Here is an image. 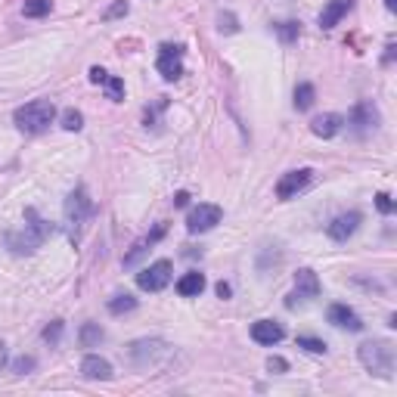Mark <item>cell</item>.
<instances>
[{"label":"cell","instance_id":"obj_36","mask_svg":"<svg viewBox=\"0 0 397 397\" xmlns=\"http://www.w3.org/2000/svg\"><path fill=\"white\" fill-rule=\"evenodd\" d=\"M385 6H388V10L394 12V10H397V0H385Z\"/></svg>","mask_w":397,"mask_h":397},{"label":"cell","instance_id":"obj_35","mask_svg":"<svg viewBox=\"0 0 397 397\" xmlns=\"http://www.w3.org/2000/svg\"><path fill=\"white\" fill-rule=\"evenodd\" d=\"M217 295H221V298H230V286H227V282H217Z\"/></svg>","mask_w":397,"mask_h":397},{"label":"cell","instance_id":"obj_7","mask_svg":"<svg viewBox=\"0 0 397 397\" xmlns=\"http://www.w3.org/2000/svg\"><path fill=\"white\" fill-rule=\"evenodd\" d=\"M171 261H155L149 264V267H143L140 273H137V286L143 289V292H162L164 286L171 282Z\"/></svg>","mask_w":397,"mask_h":397},{"label":"cell","instance_id":"obj_25","mask_svg":"<svg viewBox=\"0 0 397 397\" xmlns=\"http://www.w3.org/2000/svg\"><path fill=\"white\" fill-rule=\"evenodd\" d=\"M298 348L310 350V354H326V341L314 339V335H298Z\"/></svg>","mask_w":397,"mask_h":397},{"label":"cell","instance_id":"obj_4","mask_svg":"<svg viewBox=\"0 0 397 397\" xmlns=\"http://www.w3.org/2000/svg\"><path fill=\"white\" fill-rule=\"evenodd\" d=\"M357 357H360V363L369 369V373L382 375V379H391L394 375V345L391 341H363L360 350H357Z\"/></svg>","mask_w":397,"mask_h":397},{"label":"cell","instance_id":"obj_1","mask_svg":"<svg viewBox=\"0 0 397 397\" xmlns=\"http://www.w3.org/2000/svg\"><path fill=\"white\" fill-rule=\"evenodd\" d=\"M94 211H96V205H94V198L87 196V189L84 187H78L75 193H69V198H65L62 221H65V233H69V239L75 242V246L81 242V236H84V230H87Z\"/></svg>","mask_w":397,"mask_h":397},{"label":"cell","instance_id":"obj_30","mask_svg":"<svg viewBox=\"0 0 397 397\" xmlns=\"http://www.w3.org/2000/svg\"><path fill=\"white\" fill-rule=\"evenodd\" d=\"M31 369H35V357H19V360L12 363V373H19V375L31 373Z\"/></svg>","mask_w":397,"mask_h":397},{"label":"cell","instance_id":"obj_3","mask_svg":"<svg viewBox=\"0 0 397 397\" xmlns=\"http://www.w3.org/2000/svg\"><path fill=\"white\" fill-rule=\"evenodd\" d=\"M25 227L22 230H16V233H10L6 236V246H10L16 255H31L35 248H41V242L47 239V236L53 233V227L47 221H41V217L35 214V211H25Z\"/></svg>","mask_w":397,"mask_h":397},{"label":"cell","instance_id":"obj_31","mask_svg":"<svg viewBox=\"0 0 397 397\" xmlns=\"http://www.w3.org/2000/svg\"><path fill=\"white\" fill-rule=\"evenodd\" d=\"M375 208H379L382 214H391V211H394V202H391V196L379 193V196H375Z\"/></svg>","mask_w":397,"mask_h":397},{"label":"cell","instance_id":"obj_17","mask_svg":"<svg viewBox=\"0 0 397 397\" xmlns=\"http://www.w3.org/2000/svg\"><path fill=\"white\" fill-rule=\"evenodd\" d=\"M155 354H164L162 341H134V345H130V360H134L137 366H146Z\"/></svg>","mask_w":397,"mask_h":397},{"label":"cell","instance_id":"obj_27","mask_svg":"<svg viewBox=\"0 0 397 397\" xmlns=\"http://www.w3.org/2000/svg\"><path fill=\"white\" fill-rule=\"evenodd\" d=\"M105 90H109V99H115V103H118V99H124V81H121V78H105Z\"/></svg>","mask_w":397,"mask_h":397},{"label":"cell","instance_id":"obj_33","mask_svg":"<svg viewBox=\"0 0 397 397\" xmlns=\"http://www.w3.org/2000/svg\"><path fill=\"white\" fill-rule=\"evenodd\" d=\"M105 78H109V71H105V69H99V65L90 69V81H94V84H105Z\"/></svg>","mask_w":397,"mask_h":397},{"label":"cell","instance_id":"obj_14","mask_svg":"<svg viewBox=\"0 0 397 397\" xmlns=\"http://www.w3.org/2000/svg\"><path fill=\"white\" fill-rule=\"evenodd\" d=\"M81 375L90 382H109L112 379V363L105 357H96V354H87L81 360Z\"/></svg>","mask_w":397,"mask_h":397},{"label":"cell","instance_id":"obj_26","mask_svg":"<svg viewBox=\"0 0 397 397\" xmlns=\"http://www.w3.org/2000/svg\"><path fill=\"white\" fill-rule=\"evenodd\" d=\"M273 31L280 35L282 44H292L295 37H298V25L295 22H280V25H273Z\"/></svg>","mask_w":397,"mask_h":397},{"label":"cell","instance_id":"obj_13","mask_svg":"<svg viewBox=\"0 0 397 397\" xmlns=\"http://www.w3.org/2000/svg\"><path fill=\"white\" fill-rule=\"evenodd\" d=\"M348 121L354 124L357 134H369V130H373L375 124H379V112H375V105H373V103H357Z\"/></svg>","mask_w":397,"mask_h":397},{"label":"cell","instance_id":"obj_22","mask_svg":"<svg viewBox=\"0 0 397 397\" xmlns=\"http://www.w3.org/2000/svg\"><path fill=\"white\" fill-rule=\"evenodd\" d=\"M130 310H137V298L134 295H115L109 301V314H115V316L130 314Z\"/></svg>","mask_w":397,"mask_h":397},{"label":"cell","instance_id":"obj_2","mask_svg":"<svg viewBox=\"0 0 397 397\" xmlns=\"http://www.w3.org/2000/svg\"><path fill=\"white\" fill-rule=\"evenodd\" d=\"M53 118H56L53 99H31V103L19 105V109L12 112V121H16V128L22 130V134H44L53 124Z\"/></svg>","mask_w":397,"mask_h":397},{"label":"cell","instance_id":"obj_20","mask_svg":"<svg viewBox=\"0 0 397 397\" xmlns=\"http://www.w3.org/2000/svg\"><path fill=\"white\" fill-rule=\"evenodd\" d=\"M314 96H316L314 84H298V87H295V109L298 112H307L310 105H314Z\"/></svg>","mask_w":397,"mask_h":397},{"label":"cell","instance_id":"obj_32","mask_svg":"<svg viewBox=\"0 0 397 397\" xmlns=\"http://www.w3.org/2000/svg\"><path fill=\"white\" fill-rule=\"evenodd\" d=\"M267 369H270V373H286L289 363L282 360V357H270V360H267Z\"/></svg>","mask_w":397,"mask_h":397},{"label":"cell","instance_id":"obj_15","mask_svg":"<svg viewBox=\"0 0 397 397\" xmlns=\"http://www.w3.org/2000/svg\"><path fill=\"white\" fill-rule=\"evenodd\" d=\"M345 128V118L335 115V112H326V115H316L314 121H310V130H314V137H323V140H332L339 130Z\"/></svg>","mask_w":397,"mask_h":397},{"label":"cell","instance_id":"obj_28","mask_svg":"<svg viewBox=\"0 0 397 397\" xmlns=\"http://www.w3.org/2000/svg\"><path fill=\"white\" fill-rule=\"evenodd\" d=\"M59 339H62V320H53L47 329H44V341H50V345H59Z\"/></svg>","mask_w":397,"mask_h":397},{"label":"cell","instance_id":"obj_9","mask_svg":"<svg viewBox=\"0 0 397 397\" xmlns=\"http://www.w3.org/2000/svg\"><path fill=\"white\" fill-rule=\"evenodd\" d=\"M310 180H314V171L310 168H298V171H289V174L280 177V183H276V196L286 202V198H295L298 193H304V189L310 187Z\"/></svg>","mask_w":397,"mask_h":397},{"label":"cell","instance_id":"obj_12","mask_svg":"<svg viewBox=\"0 0 397 397\" xmlns=\"http://www.w3.org/2000/svg\"><path fill=\"white\" fill-rule=\"evenodd\" d=\"M326 320L332 323V326H339V329H350V332H360V329H363L360 316H357L348 304H329Z\"/></svg>","mask_w":397,"mask_h":397},{"label":"cell","instance_id":"obj_23","mask_svg":"<svg viewBox=\"0 0 397 397\" xmlns=\"http://www.w3.org/2000/svg\"><path fill=\"white\" fill-rule=\"evenodd\" d=\"M22 12H25L28 19H41V16H47V12H50V0H25Z\"/></svg>","mask_w":397,"mask_h":397},{"label":"cell","instance_id":"obj_5","mask_svg":"<svg viewBox=\"0 0 397 397\" xmlns=\"http://www.w3.org/2000/svg\"><path fill=\"white\" fill-rule=\"evenodd\" d=\"M158 75L164 81H177L183 75V47L180 44H162L158 47Z\"/></svg>","mask_w":397,"mask_h":397},{"label":"cell","instance_id":"obj_34","mask_svg":"<svg viewBox=\"0 0 397 397\" xmlns=\"http://www.w3.org/2000/svg\"><path fill=\"white\" fill-rule=\"evenodd\" d=\"M187 202H189V193H187V189H180V193L174 196V205H177V208H183Z\"/></svg>","mask_w":397,"mask_h":397},{"label":"cell","instance_id":"obj_11","mask_svg":"<svg viewBox=\"0 0 397 397\" xmlns=\"http://www.w3.org/2000/svg\"><path fill=\"white\" fill-rule=\"evenodd\" d=\"M360 221H363V217L357 214V211H348V214H339V217H335V221L326 227L329 239H335V242H348V236H354V233H357V227H360Z\"/></svg>","mask_w":397,"mask_h":397},{"label":"cell","instance_id":"obj_8","mask_svg":"<svg viewBox=\"0 0 397 397\" xmlns=\"http://www.w3.org/2000/svg\"><path fill=\"white\" fill-rule=\"evenodd\" d=\"M316 295H320V280H316V273L310 267H304L295 273V292L286 298V307H298V304L310 301Z\"/></svg>","mask_w":397,"mask_h":397},{"label":"cell","instance_id":"obj_21","mask_svg":"<svg viewBox=\"0 0 397 397\" xmlns=\"http://www.w3.org/2000/svg\"><path fill=\"white\" fill-rule=\"evenodd\" d=\"M78 339H81V345H84V348H94V345H99V341L105 339V332L96 326V323H84L81 332H78Z\"/></svg>","mask_w":397,"mask_h":397},{"label":"cell","instance_id":"obj_16","mask_svg":"<svg viewBox=\"0 0 397 397\" xmlns=\"http://www.w3.org/2000/svg\"><path fill=\"white\" fill-rule=\"evenodd\" d=\"M350 6H354V0H329L320 12V28H335Z\"/></svg>","mask_w":397,"mask_h":397},{"label":"cell","instance_id":"obj_29","mask_svg":"<svg viewBox=\"0 0 397 397\" xmlns=\"http://www.w3.org/2000/svg\"><path fill=\"white\" fill-rule=\"evenodd\" d=\"M128 10H130V6H128V0H118V3H112L109 10L103 12V19H118V16H128Z\"/></svg>","mask_w":397,"mask_h":397},{"label":"cell","instance_id":"obj_10","mask_svg":"<svg viewBox=\"0 0 397 397\" xmlns=\"http://www.w3.org/2000/svg\"><path fill=\"white\" fill-rule=\"evenodd\" d=\"M251 339H255L257 345L273 348V345H280V341L286 339V329H282L276 320H257L255 326H251Z\"/></svg>","mask_w":397,"mask_h":397},{"label":"cell","instance_id":"obj_6","mask_svg":"<svg viewBox=\"0 0 397 397\" xmlns=\"http://www.w3.org/2000/svg\"><path fill=\"white\" fill-rule=\"evenodd\" d=\"M221 221H223V208H221V205L202 202V205H196V208L189 211V217H187V230H189V233H205V230L217 227Z\"/></svg>","mask_w":397,"mask_h":397},{"label":"cell","instance_id":"obj_24","mask_svg":"<svg viewBox=\"0 0 397 397\" xmlns=\"http://www.w3.org/2000/svg\"><path fill=\"white\" fill-rule=\"evenodd\" d=\"M59 121H62V128H65V130H81V128H84V115H81L78 109H65Z\"/></svg>","mask_w":397,"mask_h":397},{"label":"cell","instance_id":"obj_18","mask_svg":"<svg viewBox=\"0 0 397 397\" xmlns=\"http://www.w3.org/2000/svg\"><path fill=\"white\" fill-rule=\"evenodd\" d=\"M202 289H205V273H198V270H189V273H183L180 280H177V292L183 298L202 295Z\"/></svg>","mask_w":397,"mask_h":397},{"label":"cell","instance_id":"obj_19","mask_svg":"<svg viewBox=\"0 0 397 397\" xmlns=\"http://www.w3.org/2000/svg\"><path fill=\"white\" fill-rule=\"evenodd\" d=\"M162 236H164V227H155L149 236H143V239L137 242L134 248H130V255H124V267H134V264L140 261L143 255H146V248L152 246V242H158V239H162Z\"/></svg>","mask_w":397,"mask_h":397}]
</instances>
